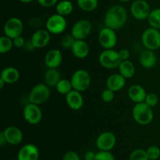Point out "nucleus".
Instances as JSON below:
<instances>
[{"label": "nucleus", "instance_id": "f257e3e1", "mask_svg": "<svg viewBox=\"0 0 160 160\" xmlns=\"http://www.w3.org/2000/svg\"><path fill=\"white\" fill-rule=\"evenodd\" d=\"M128 17V11L123 6L114 5L109 7L105 14V26L117 31L126 24Z\"/></svg>", "mask_w": 160, "mask_h": 160}, {"label": "nucleus", "instance_id": "f03ea898", "mask_svg": "<svg viewBox=\"0 0 160 160\" xmlns=\"http://www.w3.org/2000/svg\"><path fill=\"white\" fill-rule=\"evenodd\" d=\"M132 116L139 125H146L151 123L154 118L152 108L147 105L145 102L135 104L132 109Z\"/></svg>", "mask_w": 160, "mask_h": 160}, {"label": "nucleus", "instance_id": "7ed1b4c3", "mask_svg": "<svg viewBox=\"0 0 160 160\" xmlns=\"http://www.w3.org/2000/svg\"><path fill=\"white\" fill-rule=\"evenodd\" d=\"M50 87L44 83L35 85L30 91L28 103L40 105L46 102L50 97Z\"/></svg>", "mask_w": 160, "mask_h": 160}, {"label": "nucleus", "instance_id": "20e7f679", "mask_svg": "<svg viewBox=\"0 0 160 160\" xmlns=\"http://www.w3.org/2000/svg\"><path fill=\"white\" fill-rule=\"evenodd\" d=\"M70 82L72 83L73 89L82 93L89 88L92 78L88 71L79 69L73 72L70 78Z\"/></svg>", "mask_w": 160, "mask_h": 160}, {"label": "nucleus", "instance_id": "39448f33", "mask_svg": "<svg viewBox=\"0 0 160 160\" xmlns=\"http://www.w3.org/2000/svg\"><path fill=\"white\" fill-rule=\"evenodd\" d=\"M142 42L147 50H156L160 48V31L153 28H148L142 35Z\"/></svg>", "mask_w": 160, "mask_h": 160}, {"label": "nucleus", "instance_id": "423d86ee", "mask_svg": "<svg viewBox=\"0 0 160 160\" xmlns=\"http://www.w3.org/2000/svg\"><path fill=\"white\" fill-rule=\"evenodd\" d=\"M67 27V21L65 17L59 14H52L45 22V29L53 35H59L64 32Z\"/></svg>", "mask_w": 160, "mask_h": 160}, {"label": "nucleus", "instance_id": "0eeeda50", "mask_svg": "<svg viewBox=\"0 0 160 160\" xmlns=\"http://www.w3.org/2000/svg\"><path fill=\"white\" fill-rule=\"evenodd\" d=\"M98 61L103 67L107 69L117 68L122 61L119 56V52L116 51L113 49L103 50L100 53Z\"/></svg>", "mask_w": 160, "mask_h": 160}, {"label": "nucleus", "instance_id": "6e6552de", "mask_svg": "<svg viewBox=\"0 0 160 160\" xmlns=\"http://www.w3.org/2000/svg\"><path fill=\"white\" fill-rule=\"evenodd\" d=\"M117 35L115 30L105 27L98 34V42L105 50L113 49L117 43Z\"/></svg>", "mask_w": 160, "mask_h": 160}, {"label": "nucleus", "instance_id": "1a4fd4ad", "mask_svg": "<svg viewBox=\"0 0 160 160\" xmlns=\"http://www.w3.org/2000/svg\"><path fill=\"white\" fill-rule=\"evenodd\" d=\"M151 11L150 5L145 0H135L131 6V15L138 20L148 19Z\"/></svg>", "mask_w": 160, "mask_h": 160}, {"label": "nucleus", "instance_id": "9d476101", "mask_svg": "<svg viewBox=\"0 0 160 160\" xmlns=\"http://www.w3.org/2000/svg\"><path fill=\"white\" fill-rule=\"evenodd\" d=\"M23 31V24L20 19L17 17H10L6 20L3 27V31L6 36L12 39L20 36Z\"/></svg>", "mask_w": 160, "mask_h": 160}, {"label": "nucleus", "instance_id": "9b49d317", "mask_svg": "<svg viewBox=\"0 0 160 160\" xmlns=\"http://www.w3.org/2000/svg\"><path fill=\"white\" fill-rule=\"evenodd\" d=\"M92 24L88 20H80L73 25L70 34L76 40H85L91 34Z\"/></svg>", "mask_w": 160, "mask_h": 160}, {"label": "nucleus", "instance_id": "f8f14e48", "mask_svg": "<svg viewBox=\"0 0 160 160\" xmlns=\"http://www.w3.org/2000/svg\"><path fill=\"white\" fill-rule=\"evenodd\" d=\"M23 118L31 125H38L42 119V111L39 105L28 103L23 110Z\"/></svg>", "mask_w": 160, "mask_h": 160}, {"label": "nucleus", "instance_id": "ddd939ff", "mask_svg": "<svg viewBox=\"0 0 160 160\" xmlns=\"http://www.w3.org/2000/svg\"><path fill=\"white\" fill-rule=\"evenodd\" d=\"M96 147L99 151L111 152L117 144L115 134L110 131H105L100 133L96 139Z\"/></svg>", "mask_w": 160, "mask_h": 160}, {"label": "nucleus", "instance_id": "4468645a", "mask_svg": "<svg viewBox=\"0 0 160 160\" xmlns=\"http://www.w3.org/2000/svg\"><path fill=\"white\" fill-rule=\"evenodd\" d=\"M51 34L46 29H38L34 31L31 38V42L34 49H42L50 42Z\"/></svg>", "mask_w": 160, "mask_h": 160}, {"label": "nucleus", "instance_id": "2eb2a0df", "mask_svg": "<svg viewBox=\"0 0 160 160\" xmlns=\"http://www.w3.org/2000/svg\"><path fill=\"white\" fill-rule=\"evenodd\" d=\"M2 132L6 137L7 144L10 145H18L22 142L23 138V133L20 128L14 125H10L5 129Z\"/></svg>", "mask_w": 160, "mask_h": 160}, {"label": "nucleus", "instance_id": "dca6fc26", "mask_svg": "<svg viewBox=\"0 0 160 160\" xmlns=\"http://www.w3.org/2000/svg\"><path fill=\"white\" fill-rule=\"evenodd\" d=\"M17 158L18 160H38V148L33 144H24L19 150Z\"/></svg>", "mask_w": 160, "mask_h": 160}, {"label": "nucleus", "instance_id": "f3484780", "mask_svg": "<svg viewBox=\"0 0 160 160\" xmlns=\"http://www.w3.org/2000/svg\"><path fill=\"white\" fill-rule=\"evenodd\" d=\"M45 64L48 68H57L62 62V55L60 50L52 49L48 50L45 56Z\"/></svg>", "mask_w": 160, "mask_h": 160}, {"label": "nucleus", "instance_id": "a211bd4d", "mask_svg": "<svg viewBox=\"0 0 160 160\" xmlns=\"http://www.w3.org/2000/svg\"><path fill=\"white\" fill-rule=\"evenodd\" d=\"M128 95L130 100L135 104L145 102L147 93L145 88L139 84H134L129 87Z\"/></svg>", "mask_w": 160, "mask_h": 160}, {"label": "nucleus", "instance_id": "6ab92c4d", "mask_svg": "<svg viewBox=\"0 0 160 160\" xmlns=\"http://www.w3.org/2000/svg\"><path fill=\"white\" fill-rule=\"evenodd\" d=\"M66 101L67 105L72 110L78 111L80 110L84 105V98L81 92L75 89L70 91L69 93L66 95Z\"/></svg>", "mask_w": 160, "mask_h": 160}, {"label": "nucleus", "instance_id": "aec40b11", "mask_svg": "<svg viewBox=\"0 0 160 160\" xmlns=\"http://www.w3.org/2000/svg\"><path fill=\"white\" fill-rule=\"evenodd\" d=\"M139 61L141 65L144 68L151 69L157 64V56L155 53V51L145 49L141 53L139 56Z\"/></svg>", "mask_w": 160, "mask_h": 160}, {"label": "nucleus", "instance_id": "412c9836", "mask_svg": "<svg viewBox=\"0 0 160 160\" xmlns=\"http://www.w3.org/2000/svg\"><path fill=\"white\" fill-rule=\"evenodd\" d=\"M126 85V78L120 73L112 74L106 80V88L113 92H117L123 89Z\"/></svg>", "mask_w": 160, "mask_h": 160}, {"label": "nucleus", "instance_id": "4be33fe9", "mask_svg": "<svg viewBox=\"0 0 160 160\" xmlns=\"http://www.w3.org/2000/svg\"><path fill=\"white\" fill-rule=\"evenodd\" d=\"M70 50L75 57L78 59H84L88 56L90 49L85 40H76Z\"/></svg>", "mask_w": 160, "mask_h": 160}, {"label": "nucleus", "instance_id": "5701e85b", "mask_svg": "<svg viewBox=\"0 0 160 160\" xmlns=\"http://www.w3.org/2000/svg\"><path fill=\"white\" fill-rule=\"evenodd\" d=\"M0 78L6 83V84H13L20 78V72L14 67H6L2 70Z\"/></svg>", "mask_w": 160, "mask_h": 160}, {"label": "nucleus", "instance_id": "b1692460", "mask_svg": "<svg viewBox=\"0 0 160 160\" xmlns=\"http://www.w3.org/2000/svg\"><path fill=\"white\" fill-rule=\"evenodd\" d=\"M61 78L60 72L57 68H48L45 74V84L49 87H56Z\"/></svg>", "mask_w": 160, "mask_h": 160}, {"label": "nucleus", "instance_id": "393cba45", "mask_svg": "<svg viewBox=\"0 0 160 160\" xmlns=\"http://www.w3.org/2000/svg\"><path fill=\"white\" fill-rule=\"evenodd\" d=\"M119 73L123 75L126 79L132 78L136 72L135 66L130 60L122 61L118 67Z\"/></svg>", "mask_w": 160, "mask_h": 160}, {"label": "nucleus", "instance_id": "a878e982", "mask_svg": "<svg viewBox=\"0 0 160 160\" xmlns=\"http://www.w3.org/2000/svg\"><path fill=\"white\" fill-rule=\"evenodd\" d=\"M56 13L63 17H67L73 12V3L69 0H62L56 4Z\"/></svg>", "mask_w": 160, "mask_h": 160}, {"label": "nucleus", "instance_id": "bb28decb", "mask_svg": "<svg viewBox=\"0 0 160 160\" xmlns=\"http://www.w3.org/2000/svg\"><path fill=\"white\" fill-rule=\"evenodd\" d=\"M147 20L151 28L160 30V8L152 10Z\"/></svg>", "mask_w": 160, "mask_h": 160}, {"label": "nucleus", "instance_id": "cd10ccee", "mask_svg": "<svg viewBox=\"0 0 160 160\" xmlns=\"http://www.w3.org/2000/svg\"><path fill=\"white\" fill-rule=\"evenodd\" d=\"M98 5V0H78V6L84 12H92Z\"/></svg>", "mask_w": 160, "mask_h": 160}, {"label": "nucleus", "instance_id": "c85d7f7f", "mask_svg": "<svg viewBox=\"0 0 160 160\" xmlns=\"http://www.w3.org/2000/svg\"><path fill=\"white\" fill-rule=\"evenodd\" d=\"M56 90L58 93L62 95H67V93L73 90V86L70 80L67 79V78H62L60 81L58 83V84L56 86Z\"/></svg>", "mask_w": 160, "mask_h": 160}, {"label": "nucleus", "instance_id": "c756f323", "mask_svg": "<svg viewBox=\"0 0 160 160\" xmlns=\"http://www.w3.org/2000/svg\"><path fill=\"white\" fill-rule=\"evenodd\" d=\"M13 46V41L11 38L6 35L0 38V53L2 54L9 52Z\"/></svg>", "mask_w": 160, "mask_h": 160}, {"label": "nucleus", "instance_id": "7c9ffc66", "mask_svg": "<svg viewBox=\"0 0 160 160\" xmlns=\"http://www.w3.org/2000/svg\"><path fill=\"white\" fill-rule=\"evenodd\" d=\"M129 160H149L147 155L146 150L138 148L131 152L129 155Z\"/></svg>", "mask_w": 160, "mask_h": 160}, {"label": "nucleus", "instance_id": "2f4dec72", "mask_svg": "<svg viewBox=\"0 0 160 160\" xmlns=\"http://www.w3.org/2000/svg\"><path fill=\"white\" fill-rule=\"evenodd\" d=\"M75 41H76V39L71 34L66 35L61 39L60 45L64 50H71Z\"/></svg>", "mask_w": 160, "mask_h": 160}, {"label": "nucleus", "instance_id": "473e14b6", "mask_svg": "<svg viewBox=\"0 0 160 160\" xmlns=\"http://www.w3.org/2000/svg\"><path fill=\"white\" fill-rule=\"evenodd\" d=\"M146 153L149 160H157L160 157V147L152 145L146 149Z\"/></svg>", "mask_w": 160, "mask_h": 160}, {"label": "nucleus", "instance_id": "72a5a7b5", "mask_svg": "<svg viewBox=\"0 0 160 160\" xmlns=\"http://www.w3.org/2000/svg\"><path fill=\"white\" fill-rule=\"evenodd\" d=\"M145 103L147 105H148L151 108H154L159 103V97L154 93H147L146 97H145Z\"/></svg>", "mask_w": 160, "mask_h": 160}, {"label": "nucleus", "instance_id": "f704fd0d", "mask_svg": "<svg viewBox=\"0 0 160 160\" xmlns=\"http://www.w3.org/2000/svg\"><path fill=\"white\" fill-rule=\"evenodd\" d=\"M114 97H115V92H113L111 89H108V88L104 89L102 92L101 94L102 100L104 102H106V103H110V102H112L113 100Z\"/></svg>", "mask_w": 160, "mask_h": 160}, {"label": "nucleus", "instance_id": "c9c22d12", "mask_svg": "<svg viewBox=\"0 0 160 160\" xmlns=\"http://www.w3.org/2000/svg\"><path fill=\"white\" fill-rule=\"evenodd\" d=\"M95 160H116V158L111 152L99 151L96 153Z\"/></svg>", "mask_w": 160, "mask_h": 160}, {"label": "nucleus", "instance_id": "e433bc0d", "mask_svg": "<svg viewBox=\"0 0 160 160\" xmlns=\"http://www.w3.org/2000/svg\"><path fill=\"white\" fill-rule=\"evenodd\" d=\"M62 160H81V157L79 156L77 152H73V151H69V152H66L64 155L62 156Z\"/></svg>", "mask_w": 160, "mask_h": 160}, {"label": "nucleus", "instance_id": "4c0bfd02", "mask_svg": "<svg viewBox=\"0 0 160 160\" xmlns=\"http://www.w3.org/2000/svg\"><path fill=\"white\" fill-rule=\"evenodd\" d=\"M37 1L39 5L45 8L52 7V6H56V4L59 3L58 2L59 0H37Z\"/></svg>", "mask_w": 160, "mask_h": 160}, {"label": "nucleus", "instance_id": "58836bf2", "mask_svg": "<svg viewBox=\"0 0 160 160\" xmlns=\"http://www.w3.org/2000/svg\"><path fill=\"white\" fill-rule=\"evenodd\" d=\"M12 41H13L14 46L17 47V48H22L26 45V41H25L24 38L22 37L21 35L13 39Z\"/></svg>", "mask_w": 160, "mask_h": 160}, {"label": "nucleus", "instance_id": "ea45409f", "mask_svg": "<svg viewBox=\"0 0 160 160\" xmlns=\"http://www.w3.org/2000/svg\"><path fill=\"white\" fill-rule=\"evenodd\" d=\"M130 51L128 49H121V50L119 51V56L121 61H127V60H129L130 57Z\"/></svg>", "mask_w": 160, "mask_h": 160}, {"label": "nucleus", "instance_id": "a19ab883", "mask_svg": "<svg viewBox=\"0 0 160 160\" xmlns=\"http://www.w3.org/2000/svg\"><path fill=\"white\" fill-rule=\"evenodd\" d=\"M95 156H96V153H95L92 151H88L84 154V160H95Z\"/></svg>", "mask_w": 160, "mask_h": 160}, {"label": "nucleus", "instance_id": "79ce46f5", "mask_svg": "<svg viewBox=\"0 0 160 160\" xmlns=\"http://www.w3.org/2000/svg\"><path fill=\"white\" fill-rule=\"evenodd\" d=\"M6 144H7V141H6V137H5L2 132H1V133H0V146H1V147H4Z\"/></svg>", "mask_w": 160, "mask_h": 160}, {"label": "nucleus", "instance_id": "37998d69", "mask_svg": "<svg viewBox=\"0 0 160 160\" xmlns=\"http://www.w3.org/2000/svg\"><path fill=\"white\" fill-rule=\"evenodd\" d=\"M19 1L22 3H25V4H27V3H31V2H33L34 0H19Z\"/></svg>", "mask_w": 160, "mask_h": 160}, {"label": "nucleus", "instance_id": "c03bdc74", "mask_svg": "<svg viewBox=\"0 0 160 160\" xmlns=\"http://www.w3.org/2000/svg\"><path fill=\"white\" fill-rule=\"evenodd\" d=\"M5 84H6V83H5L2 79H1V78H0V89H2V88L4 87Z\"/></svg>", "mask_w": 160, "mask_h": 160}, {"label": "nucleus", "instance_id": "a18cd8bd", "mask_svg": "<svg viewBox=\"0 0 160 160\" xmlns=\"http://www.w3.org/2000/svg\"><path fill=\"white\" fill-rule=\"evenodd\" d=\"M120 2H121V3H128V2H130L131 0H119Z\"/></svg>", "mask_w": 160, "mask_h": 160}, {"label": "nucleus", "instance_id": "49530a36", "mask_svg": "<svg viewBox=\"0 0 160 160\" xmlns=\"http://www.w3.org/2000/svg\"><path fill=\"white\" fill-rule=\"evenodd\" d=\"M12 160H18V158H15V159H12Z\"/></svg>", "mask_w": 160, "mask_h": 160}]
</instances>
